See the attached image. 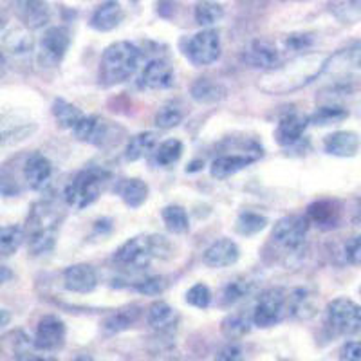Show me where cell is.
<instances>
[{
    "instance_id": "31",
    "label": "cell",
    "mask_w": 361,
    "mask_h": 361,
    "mask_svg": "<svg viewBox=\"0 0 361 361\" xmlns=\"http://www.w3.org/2000/svg\"><path fill=\"white\" fill-rule=\"evenodd\" d=\"M24 243V230L20 226H4L0 231V251L2 257H11Z\"/></svg>"
},
{
    "instance_id": "36",
    "label": "cell",
    "mask_w": 361,
    "mask_h": 361,
    "mask_svg": "<svg viewBox=\"0 0 361 361\" xmlns=\"http://www.w3.org/2000/svg\"><path fill=\"white\" fill-rule=\"evenodd\" d=\"M224 17V8L215 2H199L195 6V22L199 25H214Z\"/></svg>"
},
{
    "instance_id": "51",
    "label": "cell",
    "mask_w": 361,
    "mask_h": 361,
    "mask_svg": "<svg viewBox=\"0 0 361 361\" xmlns=\"http://www.w3.org/2000/svg\"><path fill=\"white\" fill-rule=\"evenodd\" d=\"M37 361H58L54 357H37Z\"/></svg>"
},
{
    "instance_id": "28",
    "label": "cell",
    "mask_w": 361,
    "mask_h": 361,
    "mask_svg": "<svg viewBox=\"0 0 361 361\" xmlns=\"http://www.w3.org/2000/svg\"><path fill=\"white\" fill-rule=\"evenodd\" d=\"M53 114L56 121L63 128H73L83 119V112L78 107H74L73 103L66 102L63 98H56L53 103Z\"/></svg>"
},
{
    "instance_id": "10",
    "label": "cell",
    "mask_w": 361,
    "mask_h": 361,
    "mask_svg": "<svg viewBox=\"0 0 361 361\" xmlns=\"http://www.w3.org/2000/svg\"><path fill=\"white\" fill-rule=\"evenodd\" d=\"M327 318L331 327L340 334H357L361 331V307L349 298L329 302Z\"/></svg>"
},
{
    "instance_id": "39",
    "label": "cell",
    "mask_w": 361,
    "mask_h": 361,
    "mask_svg": "<svg viewBox=\"0 0 361 361\" xmlns=\"http://www.w3.org/2000/svg\"><path fill=\"white\" fill-rule=\"evenodd\" d=\"M349 118V111H345L341 107H322L311 116V123L320 125V127H325V125L331 123H340L343 119Z\"/></svg>"
},
{
    "instance_id": "21",
    "label": "cell",
    "mask_w": 361,
    "mask_h": 361,
    "mask_svg": "<svg viewBox=\"0 0 361 361\" xmlns=\"http://www.w3.org/2000/svg\"><path fill=\"white\" fill-rule=\"evenodd\" d=\"M259 159V156H240V154H233V156H221L212 163L209 166V173L215 179H226V177L233 176V173L240 172L243 169L250 166L251 163Z\"/></svg>"
},
{
    "instance_id": "47",
    "label": "cell",
    "mask_w": 361,
    "mask_h": 361,
    "mask_svg": "<svg viewBox=\"0 0 361 361\" xmlns=\"http://www.w3.org/2000/svg\"><path fill=\"white\" fill-rule=\"evenodd\" d=\"M214 361H244L243 350L238 349L237 345H228L215 356Z\"/></svg>"
},
{
    "instance_id": "45",
    "label": "cell",
    "mask_w": 361,
    "mask_h": 361,
    "mask_svg": "<svg viewBox=\"0 0 361 361\" xmlns=\"http://www.w3.org/2000/svg\"><path fill=\"white\" fill-rule=\"evenodd\" d=\"M345 255H347V260L354 266H361V235L350 238L345 247Z\"/></svg>"
},
{
    "instance_id": "27",
    "label": "cell",
    "mask_w": 361,
    "mask_h": 361,
    "mask_svg": "<svg viewBox=\"0 0 361 361\" xmlns=\"http://www.w3.org/2000/svg\"><path fill=\"white\" fill-rule=\"evenodd\" d=\"M192 98L199 103H215L221 102L226 96V89L217 82H212L208 78H199L192 85Z\"/></svg>"
},
{
    "instance_id": "11",
    "label": "cell",
    "mask_w": 361,
    "mask_h": 361,
    "mask_svg": "<svg viewBox=\"0 0 361 361\" xmlns=\"http://www.w3.org/2000/svg\"><path fill=\"white\" fill-rule=\"evenodd\" d=\"M71 45V35L67 27L54 25V27L45 29L44 37L40 40V53H38V62L44 67H56L66 56Z\"/></svg>"
},
{
    "instance_id": "42",
    "label": "cell",
    "mask_w": 361,
    "mask_h": 361,
    "mask_svg": "<svg viewBox=\"0 0 361 361\" xmlns=\"http://www.w3.org/2000/svg\"><path fill=\"white\" fill-rule=\"evenodd\" d=\"M186 302L197 309H206L212 304V291L206 283H195L186 293Z\"/></svg>"
},
{
    "instance_id": "23",
    "label": "cell",
    "mask_w": 361,
    "mask_h": 361,
    "mask_svg": "<svg viewBox=\"0 0 361 361\" xmlns=\"http://www.w3.org/2000/svg\"><path fill=\"white\" fill-rule=\"evenodd\" d=\"M2 45L8 53L25 54L33 49V38L27 33L25 27H11L4 29L2 33Z\"/></svg>"
},
{
    "instance_id": "15",
    "label": "cell",
    "mask_w": 361,
    "mask_h": 361,
    "mask_svg": "<svg viewBox=\"0 0 361 361\" xmlns=\"http://www.w3.org/2000/svg\"><path fill=\"white\" fill-rule=\"evenodd\" d=\"M361 137L353 130H338L329 134L324 141L325 152L336 157H354L360 152Z\"/></svg>"
},
{
    "instance_id": "48",
    "label": "cell",
    "mask_w": 361,
    "mask_h": 361,
    "mask_svg": "<svg viewBox=\"0 0 361 361\" xmlns=\"http://www.w3.org/2000/svg\"><path fill=\"white\" fill-rule=\"evenodd\" d=\"M2 322H0V325H2V327H6V325H8V322H9V314H8V309H2Z\"/></svg>"
},
{
    "instance_id": "8",
    "label": "cell",
    "mask_w": 361,
    "mask_h": 361,
    "mask_svg": "<svg viewBox=\"0 0 361 361\" xmlns=\"http://www.w3.org/2000/svg\"><path fill=\"white\" fill-rule=\"evenodd\" d=\"M309 231V217L304 215H289L280 219L273 228L271 238L279 247L286 251H298L304 246Z\"/></svg>"
},
{
    "instance_id": "3",
    "label": "cell",
    "mask_w": 361,
    "mask_h": 361,
    "mask_svg": "<svg viewBox=\"0 0 361 361\" xmlns=\"http://www.w3.org/2000/svg\"><path fill=\"white\" fill-rule=\"evenodd\" d=\"M322 76L331 80L334 89H349L361 83V42L347 45L329 56Z\"/></svg>"
},
{
    "instance_id": "30",
    "label": "cell",
    "mask_w": 361,
    "mask_h": 361,
    "mask_svg": "<svg viewBox=\"0 0 361 361\" xmlns=\"http://www.w3.org/2000/svg\"><path fill=\"white\" fill-rule=\"evenodd\" d=\"M147 320L154 329L170 327L176 322V311L166 302H156L148 309Z\"/></svg>"
},
{
    "instance_id": "18",
    "label": "cell",
    "mask_w": 361,
    "mask_h": 361,
    "mask_svg": "<svg viewBox=\"0 0 361 361\" xmlns=\"http://www.w3.org/2000/svg\"><path fill=\"white\" fill-rule=\"evenodd\" d=\"M51 173H53V164L42 154H33L24 166L25 180H27L29 188L35 190V192L45 188V185L51 179Z\"/></svg>"
},
{
    "instance_id": "24",
    "label": "cell",
    "mask_w": 361,
    "mask_h": 361,
    "mask_svg": "<svg viewBox=\"0 0 361 361\" xmlns=\"http://www.w3.org/2000/svg\"><path fill=\"white\" fill-rule=\"evenodd\" d=\"M157 145V134L156 132H141V134L134 135L128 141L127 148H125V159L127 161H137L141 157L147 156L148 152H152Z\"/></svg>"
},
{
    "instance_id": "7",
    "label": "cell",
    "mask_w": 361,
    "mask_h": 361,
    "mask_svg": "<svg viewBox=\"0 0 361 361\" xmlns=\"http://www.w3.org/2000/svg\"><path fill=\"white\" fill-rule=\"evenodd\" d=\"M56 243V219L45 206L35 208L31 215V235H29V250L33 255H44L51 251Z\"/></svg>"
},
{
    "instance_id": "6",
    "label": "cell",
    "mask_w": 361,
    "mask_h": 361,
    "mask_svg": "<svg viewBox=\"0 0 361 361\" xmlns=\"http://www.w3.org/2000/svg\"><path fill=\"white\" fill-rule=\"evenodd\" d=\"M289 307V293L286 289L271 288L259 296L253 309V324L257 327H273L279 324Z\"/></svg>"
},
{
    "instance_id": "19",
    "label": "cell",
    "mask_w": 361,
    "mask_h": 361,
    "mask_svg": "<svg viewBox=\"0 0 361 361\" xmlns=\"http://www.w3.org/2000/svg\"><path fill=\"white\" fill-rule=\"evenodd\" d=\"M123 8L118 2H103L92 13L90 27L99 31V33H107V31H112V29L118 27L121 24V20H123Z\"/></svg>"
},
{
    "instance_id": "41",
    "label": "cell",
    "mask_w": 361,
    "mask_h": 361,
    "mask_svg": "<svg viewBox=\"0 0 361 361\" xmlns=\"http://www.w3.org/2000/svg\"><path fill=\"white\" fill-rule=\"evenodd\" d=\"M331 11L343 24H353V22L361 20V2H334V4H331Z\"/></svg>"
},
{
    "instance_id": "13",
    "label": "cell",
    "mask_w": 361,
    "mask_h": 361,
    "mask_svg": "<svg viewBox=\"0 0 361 361\" xmlns=\"http://www.w3.org/2000/svg\"><path fill=\"white\" fill-rule=\"evenodd\" d=\"M141 87L148 90L170 89L176 83V74L172 66L163 58H154L145 66L140 80Z\"/></svg>"
},
{
    "instance_id": "38",
    "label": "cell",
    "mask_w": 361,
    "mask_h": 361,
    "mask_svg": "<svg viewBox=\"0 0 361 361\" xmlns=\"http://www.w3.org/2000/svg\"><path fill=\"white\" fill-rule=\"evenodd\" d=\"M253 288H255V283L247 279L233 280V282H230L228 286H226L224 293H222L224 302L226 304H235V302H238V300L246 298V296L253 291Z\"/></svg>"
},
{
    "instance_id": "5",
    "label": "cell",
    "mask_w": 361,
    "mask_h": 361,
    "mask_svg": "<svg viewBox=\"0 0 361 361\" xmlns=\"http://www.w3.org/2000/svg\"><path fill=\"white\" fill-rule=\"evenodd\" d=\"M161 244H166L164 237L137 235V237L128 238L127 243L119 246V250L114 253V260L119 266L130 267V269H145L150 264V260L156 255H159Z\"/></svg>"
},
{
    "instance_id": "46",
    "label": "cell",
    "mask_w": 361,
    "mask_h": 361,
    "mask_svg": "<svg viewBox=\"0 0 361 361\" xmlns=\"http://www.w3.org/2000/svg\"><path fill=\"white\" fill-rule=\"evenodd\" d=\"M340 361H361V341H349L343 345Z\"/></svg>"
},
{
    "instance_id": "33",
    "label": "cell",
    "mask_w": 361,
    "mask_h": 361,
    "mask_svg": "<svg viewBox=\"0 0 361 361\" xmlns=\"http://www.w3.org/2000/svg\"><path fill=\"white\" fill-rule=\"evenodd\" d=\"M267 226V219L260 214H253V212H243V214L237 217V222H235V228L240 235H250L259 233Z\"/></svg>"
},
{
    "instance_id": "12",
    "label": "cell",
    "mask_w": 361,
    "mask_h": 361,
    "mask_svg": "<svg viewBox=\"0 0 361 361\" xmlns=\"http://www.w3.org/2000/svg\"><path fill=\"white\" fill-rule=\"evenodd\" d=\"M35 347L38 350H56L66 343V324L58 316H44L37 325Z\"/></svg>"
},
{
    "instance_id": "44",
    "label": "cell",
    "mask_w": 361,
    "mask_h": 361,
    "mask_svg": "<svg viewBox=\"0 0 361 361\" xmlns=\"http://www.w3.org/2000/svg\"><path fill=\"white\" fill-rule=\"evenodd\" d=\"M286 47L291 51H304L307 47H311L312 44V35L309 33H293L286 38Z\"/></svg>"
},
{
    "instance_id": "22",
    "label": "cell",
    "mask_w": 361,
    "mask_h": 361,
    "mask_svg": "<svg viewBox=\"0 0 361 361\" xmlns=\"http://www.w3.org/2000/svg\"><path fill=\"white\" fill-rule=\"evenodd\" d=\"M17 13L25 27L38 29L49 20V8L42 2H17Z\"/></svg>"
},
{
    "instance_id": "17",
    "label": "cell",
    "mask_w": 361,
    "mask_h": 361,
    "mask_svg": "<svg viewBox=\"0 0 361 361\" xmlns=\"http://www.w3.org/2000/svg\"><path fill=\"white\" fill-rule=\"evenodd\" d=\"M240 257L237 244L231 238H219L204 251V264L209 267L233 266Z\"/></svg>"
},
{
    "instance_id": "43",
    "label": "cell",
    "mask_w": 361,
    "mask_h": 361,
    "mask_svg": "<svg viewBox=\"0 0 361 361\" xmlns=\"http://www.w3.org/2000/svg\"><path fill=\"white\" fill-rule=\"evenodd\" d=\"M135 291L143 293V295L148 296H156L161 295V293L166 289V282H164L163 276H152V279H147V280H141L134 286Z\"/></svg>"
},
{
    "instance_id": "37",
    "label": "cell",
    "mask_w": 361,
    "mask_h": 361,
    "mask_svg": "<svg viewBox=\"0 0 361 361\" xmlns=\"http://www.w3.org/2000/svg\"><path fill=\"white\" fill-rule=\"evenodd\" d=\"M183 118H185V114H183V111H180L177 105H173V103H166L164 107L159 109V112L156 114L154 121H156V125L159 128L169 130V128L177 127V125L183 121Z\"/></svg>"
},
{
    "instance_id": "4",
    "label": "cell",
    "mask_w": 361,
    "mask_h": 361,
    "mask_svg": "<svg viewBox=\"0 0 361 361\" xmlns=\"http://www.w3.org/2000/svg\"><path fill=\"white\" fill-rule=\"evenodd\" d=\"M109 172L103 169H87L71 180L66 188V201L73 208L83 209L90 206L102 193L103 185L107 183Z\"/></svg>"
},
{
    "instance_id": "14",
    "label": "cell",
    "mask_w": 361,
    "mask_h": 361,
    "mask_svg": "<svg viewBox=\"0 0 361 361\" xmlns=\"http://www.w3.org/2000/svg\"><path fill=\"white\" fill-rule=\"evenodd\" d=\"M63 286L67 291L73 293H92L98 286V276H96L94 267L89 264H74L63 271Z\"/></svg>"
},
{
    "instance_id": "26",
    "label": "cell",
    "mask_w": 361,
    "mask_h": 361,
    "mask_svg": "<svg viewBox=\"0 0 361 361\" xmlns=\"http://www.w3.org/2000/svg\"><path fill=\"white\" fill-rule=\"evenodd\" d=\"M119 195L128 208H140L148 199V185L141 179H127L119 188Z\"/></svg>"
},
{
    "instance_id": "32",
    "label": "cell",
    "mask_w": 361,
    "mask_h": 361,
    "mask_svg": "<svg viewBox=\"0 0 361 361\" xmlns=\"http://www.w3.org/2000/svg\"><path fill=\"white\" fill-rule=\"evenodd\" d=\"M183 156V143L179 140H166L156 148L154 157L159 166H170V164L177 163L179 157Z\"/></svg>"
},
{
    "instance_id": "25",
    "label": "cell",
    "mask_w": 361,
    "mask_h": 361,
    "mask_svg": "<svg viewBox=\"0 0 361 361\" xmlns=\"http://www.w3.org/2000/svg\"><path fill=\"white\" fill-rule=\"evenodd\" d=\"M137 316H140V307L137 305H127V307L118 309L116 312H112L111 316H107V320L103 324L105 331L111 334L114 333H121L125 329L132 327L137 320Z\"/></svg>"
},
{
    "instance_id": "49",
    "label": "cell",
    "mask_w": 361,
    "mask_h": 361,
    "mask_svg": "<svg viewBox=\"0 0 361 361\" xmlns=\"http://www.w3.org/2000/svg\"><path fill=\"white\" fill-rule=\"evenodd\" d=\"M8 279H9V271H8V267L2 266V282H8Z\"/></svg>"
},
{
    "instance_id": "52",
    "label": "cell",
    "mask_w": 361,
    "mask_h": 361,
    "mask_svg": "<svg viewBox=\"0 0 361 361\" xmlns=\"http://www.w3.org/2000/svg\"><path fill=\"white\" fill-rule=\"evenodd\" d=\"M360 293H361V289H360Z\"/></svg>"
},
{
    "instance_id": "50",
    "label": "cell",
    "mask_w": 361,
    "mask_h": 361,
    "mask_svg": "<svg viewBox=\"0 0 361 361\" xmlns=\"http://www.w3.org/2000/svg\"><path fill=\"white\" fill-rule=\"evenodd\" d=\"M73 361H94V360H92V357H90V356H87V354H82V356L74 357Z\"/></svg>"
},
{
    "instance_id": "29",
    "label": "cell",
    "mask_w": 361,
    "mask_h": 361,
    "mask_svg": "<svg viewBox=\"0 0 361 361\" xmlns=\"http://www.w3.org/2000/svg\"><path fill=\"white\" fill-rule=\"evenodd\" d=\"M161 217H163L164 226L166 230L172 231V233H186L190 230V221L188 215H186V209L183 206L170 204L166 208H163L161 212Z\"/></svg>"
},
{
    "instance_id": "16",
    "label": "cell",
    "mask_w": 361,
    "mask_h": 361,
    "mask_svg": "<svg viewBox=\"0 0 361 361\" xmlns=\"http://www.w3.org/2000/svg\"><path fill=\"white\" fill-rule=\"evenodd\" d=\"M311 123V119L307 116L302 114H288L283 116L282 119L276 125L275 130V140L280 147H289V145H295L296 141L304 135L305 128Z\"/></svg>"
},
{
    "instance_id": "2",
    "label": "cell",
    "mask_w": 361,
    "mask_h": 361,
    "mask_svg": "<svg viewBox=\"0 0 361 361\" xmlns=\"http://www.w3.org/2000/svg\"><path fill=\"white\" fill-rule=\"evenodd\" d=\"M141 51L130 42H116L103 51L99 62V82L105 85L123 83L137 71Z\"/></svg>"
},
{
    "instance_id": "40",
    "label": "cell",
    "mask_w": 361,
    "mask_h": 361,
    "mask_svg": "<svg viewBox=\"0 0 361 361\" xmlns=\"http://www.w3.org/2000/svg\"><path fill=\"white\" fill-rule=\"evenodd\" d=\"M307 217L309 221H314L318 224H331V222H336V209H334L333 202H314L309 206Z\"/></svg>"
},
{
    "instance_id": "20",
    "label": "cell",
    "mask_w": 361,
    "mask_h": 361,
    "mask_svg": "<svg viewBox=\"0 0 361 361\" xmlns=\"http://www.w3.org/2000/svg\"><path fill=\"white\" fill-rule=\"evenodd\" d=\"M244 60L250 63L251 67H264V69H276L280 60L279 49L269 42L257 40L250 45V49L244 53Z\"/></svg>"
},
{
    "instance_id": "35",
    "label": "cell",
    "mask_w": 361,
    "mask_h": 361,
    "mask_svg": "<svg viewBox=\"0 0 361 361\" xmlns=\"http://www.w3.org/2000/svg\"><path fill=\"white\" fill-rule=\"evenodd\" d=\"M73 132L78 141H94L98 135L103 134V123L96 116H83Z\"/></svg>"
},
{
    "instance_id": "1",
    "label": "cell",
    "mask_w": 361,
    "mask_h": 361,
    "mask_svg": "<svg viewBox=\"0 0 361 361\" xmlns=\"http://www.w3.org/2000/svg\"><path fill=\"white\" fill-rule=\"evenodd\" d=\"M325 63H327V56H322V54H300L289 60L288 63H282L276 69L264 74L259 87L267 94H289L322 76Z\"/></svg>"
},
{
    "instance_id": "9",
    "label": "cell",
    "mask_w": 361,
    "mask_h": 361,
    "mask_svg": "<svg viewBox=\"0 0 361 361\" xmlns=\"http://www.w3.org/2000/svg\"><path fill=\"white\" fill-rule=\"evenodd\" d=\"M185 53L195 67L209 66L221 56V37L215 29H202L190 38Z\"/></svg>"
},
{
    "instance_id": "34",
    "label": "cell",
    "mask_w": 361,
    "mask_h": 361,
    "mask_svg": "<svg viewBox=\"0 0 361 361\" xmlns=\"http://www.w3.org/2000/svg\"><path fill=\"white\" fill-rule=\"evenodd\" d=\"M251 322L253 318H250L246 312H235L222 322V333L228 338H240L250 331Z\"/></svg>"
}]
</instances>
